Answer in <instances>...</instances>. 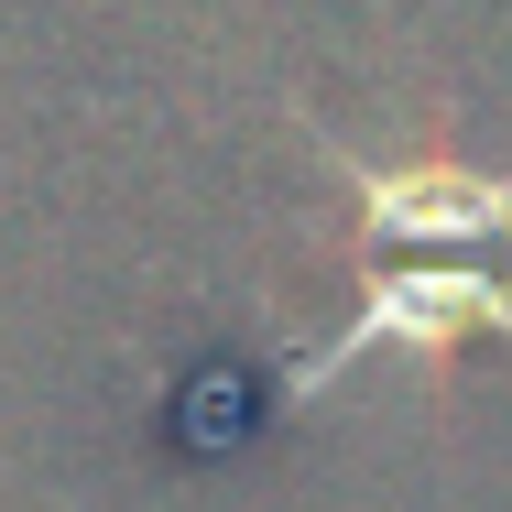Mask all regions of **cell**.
<instances>
[{"instance_id": "obj_2", "label": "cell", "mask_w": 512, "mask_h": 512, "mask_svg": "<svg viewBox=\"0 0 512 512\" xmlns=\"http://www.w3.org/2000/svg\"><path fill=\"white\" fill-rule=\"evenodd\" d=\"M327 175L349 186V229L360 251H512V175L480 164H371L349 142H327Z\"/></svg>"}, {"instance_id": "obj_1", "label": "cell", "mask_w": 512, "mask_h": 512, "mask_svg": "<svg viewBox=\"0 0 512 512\" xmlns=\"http://www.w3.org/2000/svg\"><path fill=\"white\" fill-rule=\"evenodd\" d=\"M480 327L512 338V273L491 262V251H414V262H393V273H360L349 327L295 371V393L349 382L360 360H447V349L480 338Z\"/></svg>"}]
</instances>
